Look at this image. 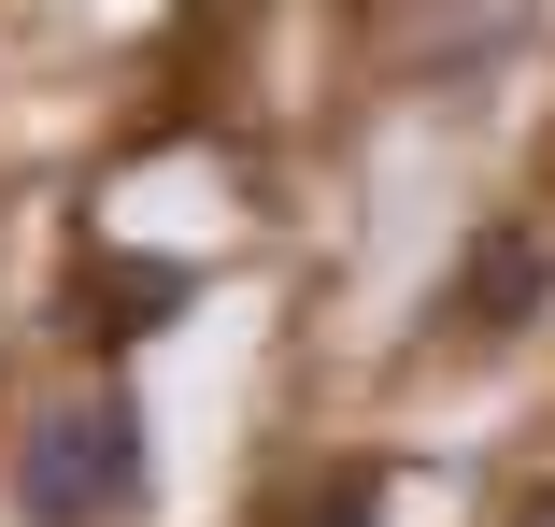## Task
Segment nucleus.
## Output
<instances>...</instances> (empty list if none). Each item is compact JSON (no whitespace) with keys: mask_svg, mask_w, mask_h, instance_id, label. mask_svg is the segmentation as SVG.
I'll list each match as a JSON object with an SVG mask.
<instances>
[{"mask_svg":"<svg viewBox=\"0 0 555 527\" xmlns=\"http://www.w3.org/2000/svg\"><path fill=\"white\" fill-rule=\"evenodd\" d=\"M285 527H385V485H371V471H327V485H313Z\"/></svg>","mask_w":555,"mask_h":527,"instance_id":"nucleus-4","label":"nucleus"},{"mask_svg":"<svg viewBox=\"0 0 555 527\" xmlns=\"http://www.w3.org/2000/svg\"><path fill=\"white\" fill-rule=\"evenodd\" d=\"M171 313H185V271H100V285H86V343L115 357V343L171 329Z\"/></svg>","mask_w":555,"mask_h":527,"instance_id":"nucleus-3","label":"nucleus"},{"mask_svg":"<svg viewBox=\"0 0 555 527\" xmlns=\"http://www.w3.org/2000/svg\"><path fill=\"white\" fill-rule=\"evenodd\" d=\"M143 499V399H57L43 428H29V457H15V513L29 527H115Z\"/></svg>","mask_w":555,"mask_h":527,"instance_id":"nucleus-1","label":"nucleus"},{"mask_svg":"<svg viewBox=\"0 0 555 527\" xmlns=\"http://www.w3.org/2000/svg\"><path fill=\"white\" fill-rule=\"evenodd\" d=\"M541 285H555V243H541L527 215H499V229L456 257V299H441V313H456V329H527Z\"/></svg>","mask_w":555,"mask_h":527,"instance_id":"nucleus-2","label":"nucleus"},{"mask_svg":"<svg viewBox=\"0 0 555 527\" xmlns=\"http://www.w3.org/2000/svg\"><path fill=\"white\" fill-rule=\"evenodd\" d=\"M513 527H555V499H527V513H513Z\"/></svg>","mask_w":555,"mask_h":527,"instance_id":"nucleus-5","label":"nucleus"}]
</instances>
